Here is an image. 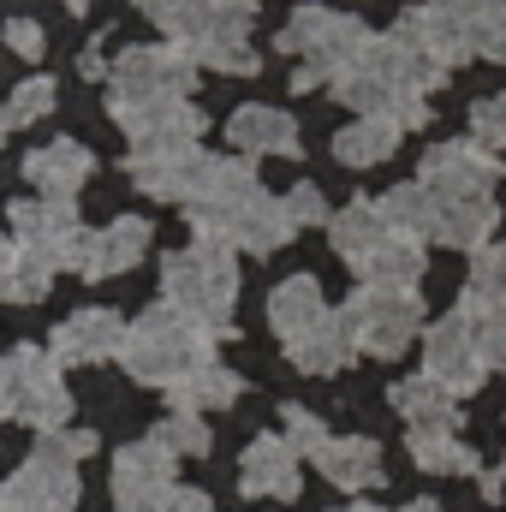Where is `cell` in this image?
Masks as SVG:
<instances>
[{"mask_svg": "<svg viewBox=\"0 0 506 512\" xmlns=\"http://www.w3.org/2000/svg\"><path fill=\"white\" fill-rule=\"evenodd\" d=\"M286 358H292L304 376H340V370L358 358V346H352L346 322L328 310V316H322V322H310L298 340H286Z\"/></svg>", "mask_w": 506, "mask_h": 512, "instance_id": "cell-19", "label": "cell"}, {"mask_svg": "<svg viewBox=\"0 0 506 512\" xmlns=\"http://www.w3.org/2000/svg\"><path fill=\"white\" fill-rule=\"evenodd\" d=\"M78 507V459L60 453L54 435L0 483V512H72Z\"/></svg>", "mask_w": 506, "mask_h": 512, "instance_id": "cell-9", "label": "cell"}, {"mask_svg": "<svg viewBox=\"0 0 506 512\" xmlns=\"http://www.w3.org/2000/svg\"><path fill=\"white\" fill-rule=\"evenodd\" d=\"M280 209H286L292 227H316V221H328V203H322L316 185H292V191L280 197Z\"/></svg>", "mask_w": 506, "mask_h": 512, "instance_id": "cell-42", "label": "cell"}, {"mask_svg": "<svg viewBox=\"0 0 506 512\" xmlns=\"http://www.w3.org/2000/svg\"><path fill=\"white\" fill-rule=\"evenodd\" d=\"M197 90V60L185 48H126L108 66V114L126 120L143 108H167V102H191Z\"/></svg>", "mask_w": 506, "mask_h": 512, "instance_id": "cell-5", "label": "cell"}, {"mask_svg": "<svg viewBox=\"0 0 506 512\" xmlns=\"http://www.w3.org/2000/svg\"><path fill=\"white\" fill-rule=\"evenodd\" d=\"M126 346V322L114 310H78L54 328V364H102V358H120Z\"/></svg>", "mask_w": 506, "mask_h": 512, "instance_id": "cell-15", "label": "cell"}, {"mask_svg": "<svg viewBox=\"0 0 506 512\" xmlns=\"http://www.w3.org/2000/svg\"><path fill=\"white\" fill-rule=\"evenodd\" d=\"M358 274H364L370 286H417V280H423V245L393 233V239H387V245L358 268Z\"/></svg>", "mask_w": 506, "mask_h": 512, "instance_id": "cell-33", "label": "cell"}, {"mask_svg": "<svg viewBox=\"0 0 506 512\" xmlns=\"http://www.w3.org/2000/svg\"><path fill=\"white\" fill-rule=\"evenodd\" d=\"M161 292L179 316H191L203 334H233V304H239V268L227 245H185L161 262Z\"/></svg>", "mask_w": 506, "mask_h": 512, "instance_id": "cell-2", "label": "cell"}, {"mask_svg": "<svg viewBox=\"0 0 506 512\" xmlns=\"http://www.w3.org/2000/svg\"><path fill=\"white\" fill-rule=\"evenodd\" d=\"M245 393V382L233 376V370H221V364H203L197 376H185V382L173 387V411H215V405H233Z\"/></svg>", "mask_w": 506, "mask_h": 512, "instance_id": "cell-32", "label": "cell"}, {"mask_svg": "<svg viewBox=\"0 0 506 512\" xmlns=\"http://www.w3.org/2000/svg\"><path fill=\"white\" fill-rule=\"evenodd\" d=\"M506 304V245H483L471 256V280H465V310H489Z\"/></svg>", "mask_w": 506, "mask_h": 512, "instance_id": "cell-34", "label": "cell"}, {"mask_svg": "<svg viewBox=\"0 0 506 512\" xmlns=\"http://www.w3.org/2000/svg\"><path fill=\"white\" fill-rule=\"evenodd\" d=\"M340 512H387V507H370V501H352V507H340Z\"/></svg>", "mask_w": 506, "mask_h": 512, "instance_id": "cell-48", "label": "cell"}, {"mask_svg": "<svg viewBox=\"0 0 506 512\" xmlns=\"http://www.w3.org/2000/svg\"><path fill=\"white\" fill-rule=\"evenodd\" d=\"M376 209H381V221H387V233H399V239H417V245H423V239L435 233V197H429V185H417V179H411V185H393Z\"/></svg>", "mask_w": 506, "mask_h": 512, "instance_id": "cell-29", "label": "cell"}, {"mask_svg": "<svg viewBox=\"0 0 506 512\" xmlns=\"http://www.w3.org/2000/svg\"><path fill=\"white\" fill-rule=\"evenodd\" d=\"M495 227H501V209H495V197H447V203H435V245H453V251H483V245H495Z\"/></svg>", "mask_w": 506, "mask_h": 512, "instance_id": "cell-17", "label": "cell"}, {"mask_svg": "<svg viewBox=\"0 0 506 512\" xmlns=\"http://www.w3.org/2000/svg\"><path fill=\"white\" fill-rule=\"evenodd\" d=\"M256 197H262V179H256L251 161H239V155H203V161H197V179H191V191H185L191 233H197L203 245H227L233 221L251 209Z\"/></svg>", "mask_w": 506, "mask_h": 512, "instance_id": "cell-7", "label": "cell"}, {"mask_svg": "<svg viewBox=\"0 0 506 512\" xmlns=\"http://www.w3.org/2000/svg\"><path fill=\"white\" fill-rule=\"evenodd\" d=\"M173 453L149 435V441H131L120 447V459H114V495H120V507L131 501H143V495H161V489H173Z\"/></svg>", "mask_w": 506, "mask_h": 512, "instance_id": "cell-18", "label": "cell"}, {"mask_svg": "<svg viewBox=\"0 0 506 512\" xmlns=\"http://www.w3.org/2000/svg\"><path fill=\"white\" fill-rule=\"evenodd\" d=\"M393 149H399L393 120H352L346 131H334V161H346V167H376Z\"/></svg>", "mask_w": 506, "mask_h": 512, "instance_id": "cell-30", "label": "cell"}, {"mask_svg": "<svg viewBox=\"0 0 506 512\" xmlns=\"http://www.w3.org/2000/svg\"><path fill=\"white\" fill-rule=\"evenodd\" d=\"M393 411H399L411 429H453V423H459L453 393H447L441 382H429V376H405V382H393Z\"/></svg>", "mask_w": 506, "mask_h": 512, "instance_id": "cell-26", "label": "cell"}, {"mask_svg": "<svg viewBox=\"0 0 506 512\" xmlns=\"http://www.w3.org/2000/svg\"><path fill=\"white\" fill-rule=\"evenodd\" d=\"M471 54L501 60V66H506V0H495V6L471 24Z\"/></svg>", "mask_w": 506, "mask_h": 512, "instance_id": "cell-41", "label": "cell"}, {"mask_svg": "<svg viewBox=\"0 0 506 512\" xmlns=\"http://www.w3.org/2000/svg\"><path fill=\"white\" fill-rule=\"evenodd\" d=\"M370 48V24L352 18V12H334V6H298L280 30V54H298V90H316V84H334L358 54Z\"/></svg>", "mask_w": 506, "mask_h": 512, "instance_id": "cell-4", "label": "cell"}, {"mask_svg": "<svg viewBox=\"0 0 506 512\" xmlns=\"http://www.w3.org/2000/svg\"><path fill=\"white\" fill-rule=\"evenodd\" d=\"M471 328H477V346H483V364L506 376V304H489V310H465Z\"/></svg>", "mask_w": 506, "mask_h": 512, "instance_id": "cell-38", "label": "cell"}, {"mask_svg": "<svg viewBox=\"0 0 506 512\" xmlns=\"http://www.w3.org/2000/svg\"><path fill=\"white\" fill-rule=\"evenodd\" d=\"M54 441H60V453H66V459L96 453V435H90V429H54Z\"/></svg>", "mask_w": 506, "mask_h": 512, "instance_id": "cell-45", "label": "cell"}, {"mask_svg": "<svg viewBox=\"0 0 506 512\" xmlns=\"http://www.w3.org/2000/svg\"><path fill=\"white\" fill-rule=\"evenodd\" d=\"M227 137L245 149V155H298L304 143H298V126H292V114L286 108H239L233 120H227Z\"/></svg>", "mask_w": 506, "mask_h": 512, "instance_id": "cell-21", "label": "cell"}, {"mask_svg": "<svg viewBox=\"0 0 506 512\" xmlns=\"http://www.w3.org/2000/svg\"><path fill=\"white\" fill-rule=\"evenodd\" d=\"M197 161H203V149H185V155H131V179L149 197H179L185 203V191L197 179Z\"/></svg>", "mask_w": 506, "mask_h": 512, "instance_id": "cell-27", "label": "cell"}, {"mask_svg": "<svg viewBox=\"0 0 506 512\" xmlns=\"http://www.w3.org/2000/svg\"><path fill=\"white\" fill-rule=\"evenodd\" d=\"M298 227L286 221V209H280V197H256L251 209L233 221V233H227V251H251V256H268V251H280L286 239H292Z\"/></svg>", "mask_w": 506, "mask_h": 512, "instance_id": "cell-25", "label": "cell"}, {"mask_svg": "<svg viewBox=\"0 0 506 512\" xmlns=\"http://www.w3.org/2000/svg\"><path fill=\"white\" fill-rule=\"evenodd\" d=\"M405 512H441V507L435 501H417V507H405Z\"/></svg>", "mask_w": 506, "mask_h": 512, "instance_id": "cell-49", "label": "cell"}, {"mask_svg": "<svg viewBox=\"0 0 506 512\" xmlns=\"http://www.w3.org/2000/svg\"><path fill=\"white\" fill-rule=\"evenodd\" d=\"M6 42H12V54H24V60H36L48 42H42V24H30V18H12L6 24Z\"/></svg>", "mask_w": 506, "mask_h": 512, "instance_id": "cell-43", "label": "cell"}, {"mask_svg": "<svg viewBox=\"0 0 506 512\" xmlns=\"http://www.w3.org/2000/svg\"><path fill=\"white\" fill-rule=\"evenodd\" d=\"M340 322H346V334H352L358 352H370V358H399V352L417 340V328H423L417 286H370V280H364V286L346 298Z\"/></svg>", "mask_w": 506, "mask_h": 512, "instance_id": "cell-8", "label": "cell"}, {"mask_svg": "<svg viewBox=\"0 0 506 512\" xmlns=\"http://www.w3.org/2000/svg\"><path fill=\"white\" fill-rule=\"evenodd\" d=\"M197 66H215V72H256V54L245 48V36H203L185 48Z\"/></svg>", "mask_w": 506, "mask_h": 512, "instance_id": "cell-36", "label": "cell"}, {"mask_svg": "<svg viewBox=\"0 0 506 512\" xmlns=\"http://www.w3.org/2000/svg\"><path fill=\"white\" fill-rule=\"evenodd\" d=\"M417 185H429L435 203L447 197H495L501 185V161L483 143H435L417 167Z\"/></svg>", "mask_w": 506, "mask_h": 512, "instance_id": "cell-11", "label": "cell"}, {"mask_svg": "<svg viewBox=\"0 0 506 512\" xmlns=\"http://www.w3.org/2000/svg\"><path fill=\"white\" fill-rule=\"evenodd\" d=\"M0 131H6V114H0ZM0 143H6V137H0Z\"/></svg>", "mask_w": 506, "mask_h": 512, "instance_id": "cell-50", "label": "cell"}, {"mask_svg": "<svg viewBox=\"0 0 506 512\" xmlns=\"http://www.w3.org/2000/svg\"><path fill=\"white\" fill-rule=\"evenodd\" d=\"M0 417L30 423V429H42V435L66 429L72 393L60 382L54 352H42V346H12V352L0 358Z\"/></svg>", "mask_w": 506, "mask_h": 512, "instance_id": "cell-6", "label": "cell"}, {"mask_svg": "<svg viewBox=\"0 0 506 512\" xmlns=\"http://www.w3.org/2000/svg\"><path fill=\"white\" fill-rule=\"evenodd\" d=\"M161 512H215V501L203 495V489H167V501H161Z\"/></svg>", "mask_w": 506, "mask_h": 512, "instance_id": "cell-44", "label": "cell"}, {"mask_svg": "<svg viewBox=\"0 0 506 512\" xmlns=\"http://www.w3.org/2000/svg\"><path fill=\"white\" fill-rule=\"evenodd\" d=\"M280 423H286V447H292V453H310V459H316V453L328 447V429H322V417H316V411L286 405V417H280Z\"/></svg>", "mask_w": 506, "mask_h": 512, "instance_id": "cell-39", "label": "cell"}, {"mask_svg": "<svg viewBox=\"0 0 506 512\" xmlns=\"http://www.w3.org/2000/svg\"><path fill=\"white\" fill-rule=\"evenodd\" d=\"M423 376L441 382L453 399H465V393L483 387L489 364H483V346H477V328H471L465 310H453V316H441L429 328V340H423Z\"/></svg>", "mask_w": 506, "mask_h": 512, "instance_id": "cell-10", "label": "cell"}, {"mask_svg": "<svg viewBox=\"0 0 506 512\" xmlns=\"http://www.w3.org/2000/svg\"><path fill=\"white\" fill-rule=\"evenodd\" d=\"M239 489L251 501H292L298 495V453L286 447V435H256L239 465Z\"/></svg>", "mask_w": 506, "mask_h": 512, "instance_id": "cell-16", "label": "cell"}, {"mask_svg": "<svg viewBox=\"0 0 506 512\" xmlns=\"http://www.w3.org/2000/svg\"><path fill=\"white\" fill-rule=\"evenodd\" d=\"M149 221H137V215H120L114 227H102L96 233V256H90V274L84 280H108V274H126V268H137L143 262V251H149Z\"/></svg>", "mask_w": 506, "mask_h": 512, "instance_id": "cell-24", "label": "cell"}, {"mask_svg": "<svg viewBox=\"0 0 506 512\" xmlns=\"http://www.w3.org/2000/svg\"><path fill=\"white\" fill-rule=\"evenodd\" d=\"M120 364H126L131 382L143 387H173L185 376H197L203 364H215V334H203L191 316H179L173 304H155L149 316H137L126 328V346H120Z\"/></svg>", "mask_w": 506, "mask_h": 512, "instance_id": "cell-1", "label": "cell"}, {"mask_svg": "<svg viewBox=\"0 0 506 512\" xmlns=\"http://www.w3.org/2000/svg\"><path fill=\"white\" fill-rule=\"evenodd\" d=\"M328 239H334V256H340L346 268H364L393 233H387V221H381L376 203H346V209L328 221Z\"/></svg>", "mask_w": 506, "mask_h": 512, "instance_id": "cell-22", "label": "cell"}, {"mask_svg": "<svg viewBox=\"0 0 506 512\" xmlns=\"http://www.w3.org/2000/svg\"><path fill=\"white\" fill-rule=\"evenodd\" d=\"M316 465H322V477L334 483V489H346V495H364V489H376L381 477V447L376 441H364V435H328V447L316 453Z\"/></svg>", "mask_w": 506, "mask_h": 512, "instance_id": "cell-20", "label": "cell"}, {"mask_svg": "<svg viewBox=\"0 0 506 512\" xmlns=\"http://www.w3.org/2000/svg\"><path fill=\"white\" fill-rule=\"evenodd\" d=\"M6 262H12V239L0 233V274H6Z\"/></svg>", "mask_w": 506, "mask_h": 512, "instance_id": "cell-47", "label": "cell"}, {"mask_svg": "<svg viewBox=\"0 0 506 512\" xmlns=\"http://www.w3.org/2000/svg\"><path fill=\"white\" fill-rule=\"evenodd\" d=\"M120 126L131 131V155H185L203 137V108L197 102H167V108L126 114Z\"/></svg>", "mask_w": 506, "mask_h": 512, "instance_id": "cell-13", "label": "cell"}, {"mask_svg": "<svg viewBox=\"0 0 506 512\" xmlns=\"http://www.w3.org/2000/svg\"><path fill=\"white\" fill-rule=\"evenodd\" d=\"M155 441H161L173 459H185V453H191V459H203V453L215 447V441H209V423H203L197 411H173V417L155 429Z\"/></svg>", "mask_w": 506, "mask_h": 512, "instance_id": "cell-35", "label": "cell"}, {"mask_svg": "<svg viewBox=\"0 0 506 512\" xmlns=\"http://www.w3.org/2000/svg\"><path fill=\"white\" fill-rule=\"evenodd\" d=\"M54 274H60V262H48L42 251L12 245V262H6V274H0V298H6V304H36V298H48Z\"/></svg>", "mask_w": 506, "mask_h": 512, "instance_id": "cell-31", "label": "cell"}, {"mask_svg": "<svg viewBox=\"0 0 506 512\" xmlns=\"http://www.w3.org/2000/svg\"><path fill=\"white\" fill-rule=\"evenodd\" d=\"M334 96L346 108H358L364 120H393L399 131H417L429 120V96L411 84V72L387 36H370V48L334 78Z\"/></svg>", "mask_w": 506, "mask_h": 512, "instance_id": "cell-3", "label": "cell"}, {"mask_svg": "<svg viewBox=\"0 0 506 512\" xmlns=\"http://www.w3.org/2000/svg\"><path fill=\"white\" fill-rule=\"evenodd\" d=\"M501 483H506V465H501V471H483V495H489V501L501 495Z\"/></svg>", "mask_w": 506, "mask_h": 512, "instance_id": "cell-46", "label": "cell"}, {"mask_svg": "<svg viewBox=\"0 0 506 512\" xmlns=\"http://www.w3.org/2000/svg\"><path fill=\"white\" fill-rule=\"evenodd\" d=\"M90 173H96V155H90L78 137H48L42 149L24 155V179H30L42 197H60V203H72Z\"/></svg>", "mask_w": 506, "mask_h": 512, "instance_id": "cell-14", "label": "cell"}, {"mask_svg": "<svg viewBox=\"0 0 506 512\" xmlns=\"http://www.w3.org/2000/svg\"><path fill=\"white\" fill-rule=\"evenodd\" d=\"M12 245H24V251H42L48 262H60L66 268V251H72V239L84 233V221H78V209L72 203H60V197H30V203H12Z\"/></svg>", "mask_w": 506, "mask_h": 512, "instance_id": "cell-12", "label": "cell"}, {"mask_svg": "<svg viewBox=\"0 0 506 512\" xmlns=\"http://www.w3.org/2000/svg\"><path fill=\"white\" fill-rule=\"evenodd\" d=\"M471 143H483L489 155H495V149H506V90L471 108Z\"/></svg>", "mask_w": 506, "mask_h": 512, "instance_id": "cell-40", "label": "cell"}, {"mask_svg": "<svg viewBox=\"0 0 506 512\" xmlns=\"http://www.w3.org/2000/svg\"><path fill=\"white\" fill-rule=\"evenodd\" d=\"M48 114H54V84H48V78H24V84L12 90V102H6V131L36 126V120H48Z\"/></svg>", "mask_w": 506, "mask_h": 512, "instance_id": "cell-37", "label": "cell"}, {"mask_svg": "<svg viewBox=\"0 0 506 512\" xmlns=\"http://www.w3.org/2000/svg\"><path fill=\"white\" fill-rule=\"evenodd\" d=\"M411 465L417 471H435V477H471L477 471V453L453 435V429H411Z\"/></svg>", "mask_w": 506, "mask_h": 512, "instance_id": "cell-28", "label": "cell"}, {"mask_svg": "<svg viewBox=\"0 0 506 512\" xmlns=\"http://www.w3.org/2000/svg\"><path fill=\"white\" fill-rule=\"evenodd\" d=\"M322 316H328V298H322V286H316L310 274L280 280L274 298H268V322H274L280 340H298V334H304L310 322H322Z\"/></svg>", "mask_w": 506, "mask_h": 512, "instance_id": "cell-23", "label": "cell"}]
</instances>
